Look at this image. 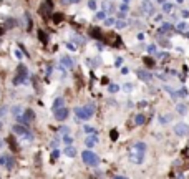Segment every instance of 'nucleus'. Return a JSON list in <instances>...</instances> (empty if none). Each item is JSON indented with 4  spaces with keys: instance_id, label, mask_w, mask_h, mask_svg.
<instances>
[{
    "instance_id": "obj_1",
    "label": "nucleus",
    "mask_w": 189,
    "mask_h": 179,
    "mask_svg": "<svg viewBox=\"0 0 189 179\" xmlns=\"http://www.w3.org/2000/svg\"><path fill=\"white\" fill-rule=\"evenodd\" d=\"M144 153H146V144L144 143H136L129 149V161L134 164H141L144 161Z\"/></svg>"
},
{
    "instance_id": "obj_2",
    "label": "nucleus",
    "mask_w": 189,
    "mask_h": 179,
    "mask_svg": "<svg viewBox=\"0 0 189 179\" xmlns=\"http://www.w3.org/2000/svg\"><path fill=\"white\" fill-rule=\"evenodd\" d=\"M75 113H76V116H78L80 119H90L91 116H93V113H95V108L91 105H86V106H83V108H76Z\"/></svg>"
},
{
    "instance_id": "obj_3",
    "label": "nucleus",
    "mask_w": 189,
    "mask_h": 179,
    "mask_svg": "<svg viewBox=\"0 0 189 179\" xmlns=\"http://www.w3.org/2000/svg\"><path fill=\"white\" fill-rule=\"evenodd\" d=\"M81 159H83V163L88 164V166H96V164H98V154H95L93 151H90V149L81 153Z\"/></svg>"
},
{
    "instance_id": "obj_4",
    "label": "nucleus",
    "mask_w": 189,
    "mask_h": 179,
    "mask_svg": "<svg viewBox=\"0 0 189 179\" xmlns=\"http://www.w3.org/2000/svg\"><path fill=\"white\" fill-rule=\"evenodd\" d=\"M27 76H28L27 66L20 63V65L17 66V76L13 78V85H20V83H23V81L27 80Z\"/></svg>"
},
{
    "instance_id": "obj_5",
    "label": "nucleus",
    "mask_w": 189,
    "mask_h": 179,
    "mask_svg": "<svg viewBox=\"0 0 189 179\" xmlns=\"http://www.w3.org/2000/svg\"><path fill=\"white\" fill-rule=\"evenodd\" d=\"M52 8H53V2L52 0H45V2L42 3V7H40V13H42V17L43 18H48L52 15Z\"/></svg>"
},
{
    "instance_id": "obj_6",
    "label": "nucleus",
    "mask_w": 189,
    "mask_h": 179,
    "mask_svg": "<svg viewBox=\"0 0 189 179\" xmlns=\"http://www.w3.org/2000/svg\"><path fill=\"white\" fill-rule=\"evenodd\" d=\"M174 133H176L178 136H187L189 134V126L186 123H178L176 126H174Z\"/></svg>"
},
{
    "instance_id": "obj_7",
    "label": "nucleus",
    "mask_w": 189,
    "mask_h": 179,
    "mask_svg": "<svg viewBox=\"0 0 189 179\" xmlns=\"http://www.w3.org/2000/svg\"><path fill=\"white\" fill-rule=\"evenodd\" d=\"M68 113H70V111L66 110V108H63V106H61V108L55 110V118L58 119V121H65V119L68 118Z\"/></svg>"
},
{
    "instance_id": "obj_8",
    "label": "nucleus",
    "mask_w": 189,
    "mask_h": 179,
    "mask_svg": "<svg viewBox=\"0 0 189 179\" xmlns=\"http://www.w3.org/2000/svg\"><path fill=\"white\" fill-rule=\"evenodd\" d=\"M0 164H2V166H5L7 169H12V166H13L12 156H10V154H3V156H0Z\"/></svg>"
},
{
    "instance_id": "obj_9",
    "label": "nucleus",
    "mask_w": 189,
    "mask_h": 179,
    "mask_svg": "<svg viewBox=\"0 0 189 179\" xmlns=\"http://www.w3.org/2000/svg\"><path fill=\"white\" fill-rule=\"evenodd\" d=\"M85 143H86V146L88 148H93L96 143H98V136H96V134H91V136H88L85 139Z\"/></svg>"
},
{
    "instance_id": "obj_10",
    "label": "nucleus",
    "mask_w": 189,
    "mask_h": 179,
    "mask_svg": "<svg viewBox=\"0 0 189 179\" xmlns=\"http://www.w3.org/2000/svg\"><path fill=\"white\" fill-rule=\"evenodd\" d=\"M7 143H8V146L12 148L13 153H18V144H17V141H15V138H13V136H8V138H7Z\"/></svg>"
},
{
    "instance_id": "obj_11",
    "label": "nucleus",
    "mask_w": 189,
    "mask_h": 179,
    "mask_svg": "<svg viewBox=\"0 0 189 179\" xmlns=\"http://www.w3.org/2000/svg\"><path fill=\"white\" fill-rule=\"evenodd\" d=\"M65 154H66L68 158H75V156H76V149H75L73 146H70V144H68V146L65 148Z\"/></svg>"
},
{
    "instance_id": "obj_12",
    "label": "nucleus",
    "mask_w": 189,
    "mask_h": 179,
    "mask_svg": "<svg viewBox=\"0 0 189 179\" xmlns=\"http://www.w3.org/2000/svg\"><path fill=\"white\" fill-rule=\"evenodd\" d=\"M52 20H53V23H61L63 20H65V15H63V13H53Z\"/></svg>"
},
{
    "instance_id": "obj_13",
    "label": "nucleus",
    "mask_w": 189,
    "mask_h": 179,
    "mask_svg": "<svg viewBox=\"0 0 189 179\" xmlns=\"http://www.w3.org/2000/svg\"><path fill=\"white\" fill-rule=\"evenodd\" d=\"M13 131L18 133V134H23V133H27V131H28V128H27V126H23V124H15V126H13Z\"/></svg>"
},
{
    "instance_id": "obj_14",
    "label": "nucleus",
    "mask_w": 189,
    "mask_h": 179,
    "mask_svg": "<svg viewBox=\"0 0 189 179\" xmlns=\"http://www.w3.org/2000/svg\"><path fill=\"white\" fill-rule=\"evenodd\" d=\"M138 76H139L141 80H144V81H149V80H151V75H148L144 70H138Z\"/></svg>"
},
{
    "instance_id": "obj_15",
    "label": "nucleus",
    "mask_w": 189,
    "mask_h": 179,
    "mask_svg": "<svg viewBox=\"0 0 189 179\" xmlns=\"http://www.w3.org/2000/svg\"><path fill=\"white\" fill-rule=\"evenodd\" d=\"M38 38H40V42L43 43V45H47V43H48V37H47V33L43 30H38Z\"/></svg>"
},
{
    "instance_id": "obj_16",
    "label": "nucleus",
    "mask_w": 189,
    "mask_h": 179,
    "mask_svg": "<svg viewBox=\"0 0 189 179\" xmlns=\"http://www.w3.org/2000/svg\"><path fill=\"white\" fill-rule=\"evenodd\" d=\"M90 35L93 38H101V30L100 28H90Z\"/></svg>"
},
{
    "instance_id": "obj_17",
    "label": "nucleus",
    "mask_w": 189,
    "mask_h": 179,
    "mask_svg": "<svg viewBox=\"0 0 189 179\" xmlns=\"http://www.w3.org/2000/svg\"><path fill=\"white\" fill-rule=\"evenodd\" d=\"M63 103H65V101H63V98H56V100H55V103H53V106H52V108H53V111H55V110H58V108H61V106H63Z\"/></svg>"
},
{
    "instance_id": "obj_18",
    "label": "nucleus",
    "mask_w": 189,
    "mask_h": 179,
    "mask_svg": "<svg viewBox=\"0 0 189 179\" xmlns=\"http://www.w3.org/2000/svg\"><path fill=\"white\" fill-rule=\"evenodd\" d=\"M134 123H136V124H144V123H146V118H144L143 114H136V118H134Z\"/></svg>"
},
{
    "instance_id": "obj_19",
    "label": "nucleus",
    "mask_w": 189,
    "mask_h": 179,
    "mask_svg": "<svg viewBox=\"0 0 189 179\" xmlns=\"http://www.w3.org/2000/svg\"><path fill=\"white\" fill-rule=\"evenodd\" d=\"M25 118L28 119V121H32V119L35 118V113H33L32 110H25Z\"/></svg>"
},
{
    "instance_id": "obj_20",
    "label": "nucleus",
    "mask_w": 189,
    "mask_h": 179,
    "mask_svg": "<svg viewBox=\"0 0 189 179\" xmlns=\"http://www.w3.org/2000/svg\"><path fill=\"white\" fill-rule=\"evenodd\" d=\"M61 61H63V65H66L68 68H71V66H73V61H71L68 56H63V58H61Z\"/></svg>"
},
{
    "instance_id": "obj_21",
    "label": "nucleus",
    "mask_w": 189,
    "mask_h": 179,
    "mask_svg": "<svg viewBox=\"0 0 189 179\" xmlns=\"http://www.w3.org/2000/svg\"><path fill=\"white\" fill-rule=\"evenodd\" d=\"M144 8H146V13H153V3H149L148 0L144 2Z\"/></svg>"
},
{
    "instance_id": "obj_22",
    "label": "nucleus",
    "mask_w": 189,
    "mask_h": 179,
    "mask_svg": "<svg viewBox=\"0 0 189 179\" xmlns=\"http://www.w3.org/2000/svg\"><path fill=\"white\" fill-rule=\"evenodd\" d=\"M20 111H22V108H20V106H13V108H12V113H13V116H20Z\"/></svg>"
},
{
    "instance_id": "obj_23",
    "label": "nucleus",
    "mask_w": 189,
    "mask_h": 179,
    "mask_svg": "<svg viewBox=\"0 0 189 179\" xmlns=\"http://www.w3.org/2000/svg\"><path fill=\"white\" fill-rule=\"evenodd\" d=\"M110 136H111V139H113V141H116V139H118V131H116V129H113V131L110 133Z\"/></svg>"
},
{
    "instance_id": "obj_24",
    "label": "nucleus",
    "mask_w": 189,
    "mask_h": 179,
    "mask_svg": "<svg viewBox=\"0 0 189 179\" xmlns=\"http://www.w3.org/2000/svg\"><path fill=\"white\" fill-rule=\"evenodd\" d=\"M171 8H173L171 3H164V5H163V10L164 12H171Z\"/></svg>"
},
{
    "instance_id": "obj_25",
    "label": "nucleus",
    "mask_w": 189,
    "mask_h": 179,
    "mask_svg": "<svg viewBox=\"0 0 189 179\" xmlns=\"http://www.w3.org/2000/svg\"><path fill=\"white\" fill-rule=\"evenodd\" d=\"M178 111L181 114H184V113H186V106H184V105H178Z\"/></svg>"
},
{
    "instance_id": "obj_26",
    "label": "nucleus",
    "mask_w": 189,
    "mask_h": 179,
    "mask_svg": "<svg viewBox=\"0 0 189 179\" xmlns=\"http://www.w3.org/2000/svg\"><path fill=\"white\" fill-rule=\"evenodd\" d=\"M58 156H60V151H58V149H55V151L52 153V159H53V161H55V159H56Z\"/></svg>"
},
{
    "instance_id": "obj_27",
    "label": "nucleus",
    "mask_w": 189,
    "mask_h": 179,
    "mask_svg": "<svg viewBox=\"0 0 189 179\" xmlns=\"http://www.w3.org/2000/svg\"><path fill=\"white\" fill-rule=\"evenodd\" d=\"M144 61H146V66H154V61L151 58H144Z\"/></svg>"
},
{
    "instance_id": "obj_28",
    "label": "nucleus",
    "mask_w": 189,
    "mask_h": 179,
    "mask_svg": "<svg viewBox=\"0 0 189 179\" xmlns=\"http://www.w3.org/2000/svg\"><path fill=\"white\" fill-rule=\"evenodd\" d=\"M119 10L126 13V12H128V3H123V5H121V7H119Z\"/></svg>"
},
{
    "instance_id": "obj_29",
    "label": "nucleus",
    "mask_w": 189,
    "mask_h": 179,
    "mask_svg": "<svg viewBox=\"0 0 189 179\" xmlns=\"http://www.w3.org/2000/svg\"><path fill=\"white\" fill-rule=\"evenodd\" d=\"M10 27H15V20H13V18L7 22V28H10Z\"/></svg>"
},
{
    "instance_id": "obj_30",
    "label": "nucleus",
    "mask_w": 189,
    "mask_h": 179,
    "mask_svg": "<svg viewBox=\"0 0 189 179\" xmlns=\"http://www.w3.org/2000/svg\"><path fill=\"white\" fill-rule=\"evenodd\" d=\"M63 141H65V144H71V141H73V139H71L70 136H65V138H63Z\"/></svg>"
},
{
    "instance_id": "obj_31",
    "label": "nucleus",
    "mask_w": 189,
    "mask_h": 179,
    "mask_svg": "<svg viewBox=\"0 0 189 179\" xmlns=\"http://www.w3.org/2000/svg\"><path fill=\"white\" fill-rule=\"evenodd\" d=\"M110 91H113V93L118 91V85H110Z\"/></svg>"
},
{
    "instance_id": "obj_32",
    "label": "nucleus",
    "mask_w": 189,
    "mask_h": 179,
    "mask_svg": "<svg viewBox=\"0 0 189 179\" xmlns=\"http://www.w3.org/2000/svg\"><path fill=\"white\" fill-rule=\"evenodd\" d=\"M88 7H90V8H95V7H96V2H95V0H90V2H88Z\"/></svg>"
},
{
    "instance_id": "obj_33",
    "label": "nucleus",
    "mask_w": 189,
    "mask_h": 179,
    "mask_svg": "<svg viewBox=\"0 0 189 179\" xmlns=\"http://www.w3.org/2000/svg\"><path fill=\"white\" fill-rule=\"evenodd\" d=\"M85 131L91 134V133H93V131H95V129H93V128H91V126H85Z\"/></svg>"
},
{
    "instance_id": "obj_34",
    "label": "nucleus",
    "mask_w": 189,
    "mask_h": 179,
    "mask_svg": "<svg viewBox=\"0 0 189 179\" xmlns=\"http://www.w3.org/2000/svg\"><path fill=\"white\" fill-rule=\"evenodd\" d=\"M5 113H7V108L3 106V108H0V116H5Z\"/></svg>"
},
{
    "instance_id": "obj_35",
    "label": "nucleus",
    "mask_w": 189,
    "mask_h": 179,
    "mask_svg": "<svg viewBox=\"0 0 189 179\" xmlns=\"http://www.w3.org/2000/svg\"><path fill=\"white\" fill-rule=\"evenodd\" d=\"M80 2V0H63V3H76Z\"/></svg>"
},
{
    "instance_id": "obj_36",
    "label": "nucleus",
    "mask_w": 189,
    "mask_h": 179,
    "mask_svg": "<svg viewBox=\"0 0 189 179\" xmlns=\"http://www.w3.org/2000/svg\"><path fill=\"white\" fill-rule=\"evenodd\" d=\"M124 25H126V23H124L123 20H118V27H119V28H123Z\"/></svg>"
},
{
    "instance_id": "obj_37",
    "label": "nucleus",
    "mask_w": 189,
    "mask_h": 179,
    "mask_svg": "<svg viewBox=\"0 0 189 179\" xmlns=\"http://www.w3.org/2000/svg\"><path fill=\"white\" fill-rule=\"evenodd\" d=\"M113 22H115L113 18H106V22H105V23H106V25H111V23H113Z\"/></svg>"
},
{
    "instance_id": "obj_38",
    "label": "nucleus",
    "mask_w": 189,
    "mask_h": 179,
    "mask_svg": "<svg viewBox=\"0 0 189 179\" xmlns=\"http://www.w3.org/2000/svg\"><path fill=\"white\" fill-rule=\"evenodd\" d=\"M154 48H156L154 45H151V47H149V48H148V50H149V53H154V51H156V50H154Z\"/></svg>"
},
{
    "instance_id": "obj_39",
    "label": "nucleus",
    "mask_w": 189,
    "mask_h": 179,
    "mask_svg": "<svg viewBox=\"0 0 189 179\" xmlns=\"http://www.w3.org/2000/svg\"><path fill=\"white\" fill-rule=\"evenodd\" d=\"M178 28H179V30H184V28H186V23H181V25H179Z\"/></svg>"
},
{
    "instance_id": "obj_40",
    "label": "nucleus",
    "mask_w": 189,
    "mask_h": 179,
    "mask_svg": "<svg viewBox=\"0 0 189 179\" xmlns=\"http://www.w3.org/2000/svg\"><path fill=\"white\" fill-rule=\"evenodd\" d=\"M0 35H3V27H0Z\"/></svg>"
},
{
    "instance_id": "obj_41",
    "label": "nucleus",
    "mask_w": 189,
    "mask_h": 179,
    "mask_svg": "<svg viewBox=\"0 0 189 179\" xmlns=\"http://www.w3.org/2000/svg\"><path fill=\"white\" fill-rule=\"evenodd\" d=\"M129 2V0H123V3H128Z\"/></svg>"
},
{
    "instance_id": "obj_42",
    "label": "nucleus",
    "mask_w": 189,
    "mask_h": 179,
    "mask_svg": "<svg viewBox=\"0 0 189 179\" xmlns=\"http://www.w3.org/2000/svg\"><path fill=\"white\" fill-rule=\"evenodd\" d=\"M2 144H3V143H2V141H0V148H2Z\"/></svg>"
},
{
    "instance_id": "obj_43",
    "label": "nucleus",
    "mask_w": 189,
    "mask_h": 179,
    "mask_svg": "<svg viewBox=\"0 0 189 179\" xmlns=\"http://www.w3.org/2000/svg\"><path fill=\"white\" fill-rule=\"evenodd\" d=\"M0 129H2V123H0Z\"/></svg>"
}]
</instances>
